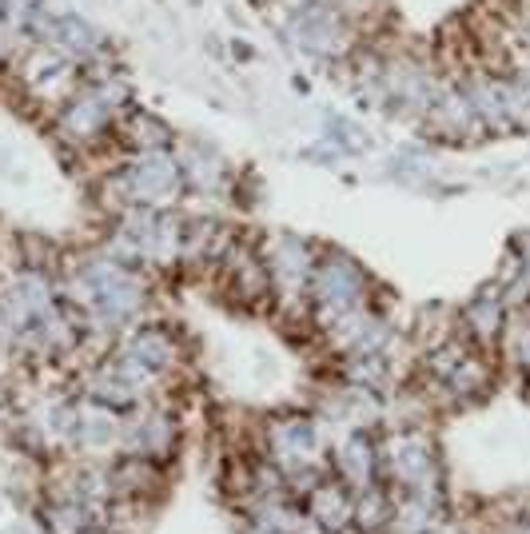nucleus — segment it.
Segmentation results:
<instances>
[{"label": "nucleus", "instance_id": "obj_1", "mask_svg": "<svg viewBox=\"0 0 530 534\" xmlns=\"http://www.w3.org/2000/svg\"><path fill=\"white\" fill-rule=\"evenodd\" d=\"M132 188L136 192H144V196H160V192H168L172 184H176V168L164 160V156H144L136 168H132Z\"/></svg>", "mask_w": 530, "mask_h": 534}, {"label": "nucleus", "instance_id": "obj_2", "mask_svg": "<svg viewBox=\"0 0 530 534\" xmlns=\"http://www.w3.org/2000/svg\"><path fill=\"white\" fill-rule=\"evenodd\" d=\"M104 116H108V108H104V100H100V96H92V100H84V104H76V112L68 116V124H72L76 132H96Z\"/></svg>", "mask_w": 530, "mask_h": 534}]
</instances>
